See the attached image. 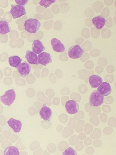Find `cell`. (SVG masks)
<instances>
[{"instance_id": "ffe728a7", "label": "cell", "mask_w": 116, "mask_h": 155, "mask_svg": "<svg viewBox=\"0 0 116 155\" xmlns=\"http://www.w3.org/2000/svg\"><path fill=\"white\" fill-rule=\"evenodd\" d=\"M56 1H46V0H41L40 2V6H44L45 8H47L55 2Z\"/></svg>"}, {"instance_id": "6da1fadb", "label": "cell", "mask_w": 116, "mask_h": 155, "mask_svg": "<svg viewBox=\"0 0 116 155\" xmlns=\"http://www.w3.org/2000/svg\"><path fill=\"white\" fill-rule=\"evenodd\" d=\"M41 24L37 19L30 18L27 20L24 24L25 30L31 33H35L39 29Z\"/></svg>"}, {"instance_id": "9a60e30c", "label": "cell", "mask_w": 116, "mask_h": 155, "mask_svg": "<svg viewBox=\"0 0 116 155\" xmlns=\"http://www.w3.org/2000/svg\"><path fill=\"white\" fill-rule=\"evenodd\" d=\"M92 22L96 28L101 30L105 25L106 20L102 16L99 15L93 18Z\"/></svg>"}, {"instance_id": "7402d4cb", "label": "cell", "mask_w": 116, "mask_h": 155, "mask_svg": "<svg viewBox=\"0 0 116 155\" xmlns=\"http://www.w3.org/2000/svg\"><path fill=\"white\" fill-rule=\"evenodd\" d=\"M16 3L19 5L23 6L28 3V0H15Z\"/></svg>"}, {"instance_id": "277c9868", "label": "cell", "mask_w": 116, "mask_h": 155, "mask_svg": "<svg viewBox=\"0 0 116 155\" xmlns=\"http://www.w3.org/2000/svg\"><path fill=\"white\" fill-rule=\"evenodd\" d=\"M10 13L14 19L21 17L26 14L24 6L19 5H12Z\"/></svg>"}, {"instance_id": "d6986e66", "label": "cell", "mask_w": 116, "mask_h": 155, "mask_svg": "<svg viewBox=\"0 0 116 155\" xmlns=\"http://www.w3.org/2000/svg\"><path fill=\"white\" fill-rule=\"evenodd\" d=\"M4 155H20L19 150L15 147H9L4 150Z\"/></svg>"}, {"instance_id": "ba28073f", "label": "cell", "mask_w": 116, "mask_h": 155, "mask_svg": "<svg viewBox=\"0 0 116 155\" xmlns=\"http://www.w3.org/2000/svg\"><path fill=\"white\" fill-rule=\"evenodd\" d=\"M39 113L41 118L44 120L50 121L51 120L52 116V111L46 105H43Z\"/></svg>"}, {"instance_id": "e0dca14e", "label": "cell", "mask_w": 116, "mask_h": 155, "mask_svg": "<svg viewBox=\"0 0 116 155\" xmlns=\"http://www.w3.org/2000/svg\"><path fill=\"white\" fill-rule=\"evenodd\" d=\"M11 31V27L8 22L3 19L0 21V33L2 35L7 34Z\"/></svg>"}, {"instance_id": "7a4b0ae2", "label": "cell", "mask_w": 116, "mask_h": 155, "mask_svg": "<svg viewBox=\"0 0 116 155\" xmlns=\"http://www.w3.org/2000/svg\"><path fill=\"white\" fill-rule=\"evenodd\" d=\"M104 97L97 90H95L90 95L89 98L91 106L98 107L104 103Z\"/></svg>"}, {"instance_id": "4fadbf2b", "label": "cell", "mask_w": 116, "mask_h": 155, "mask_svg": "<svg viewBox=\"0 0 116 155\" xmlns=\"http://www.w3.org/2000/svg\"><path fill=\"white\" fill-rule=\"evenodd\" d=\"M103 81L102 78L98 75H92L89 77V83L92 88L98 87Z\"/></svg>"}, {"instance_id": "44dd1931", "label": "cell", "mask_w": 116, "mask_h": 155, "mask_svg": "<svg viewBox=\"0 0 116 155\" xmlns=\"http://www.w3.org/2000/svg\"><path fill=\"white\" fill-rule=\"evenodd\" d=\"M63 155H77V154L75 150L71 147L68 148L63 153Z\"/></svg>"}, {"instance_id": "2e32d148", "label": "cell", "mask_w": 116, "mask_h": 155, "mask_svg": "<svg viewBox=\"0 0 116 155\" xmlns=\"http://www.w3.org/2000/svg\"><path fill=\"white\" fill-rule=\"evenodd\" d=\"M25 58L27 61L31 64L37 65L38 56L34 52L30 51H26Z\"/></svg>"}, {"instance_id": "ac0fdd59", "label": "cell", "mask_w": 116, "mask_h": 155, "mask_svg": "<svg viewBox=\"0 0 116 155\" xmlns=\"http://www.w3.org/2000/svg\"><path fill=\"white\" fill-rule=\"evenodd\" d=\"M22 61V59L18 56H12L8 58V62L10 65L14 68H17Z\"/></svg>"}, {"instance_id": "9c48e42d", "label": "cell", "mask_w": 116, "mask_h": 155, "mask_svg": "<svg viewBox=\"0 0 116 155\" xmlns=\"http://www.w3.org/2000/svg\"><path fill=\"white\" fill-rule=\"evenodd\" d=\"M52 61L50 54L47 52H42L38 56V64H40L46 66L49 63H51Z\"/></svg>"}, {"instance_id": "7c38bea8", "label": "cell", "mask_w": 116, "mask_h": 155, "mask_svg": "<svg viewBox=\"0 0 116 155\" xmlns=\"http://www.w3.org/2000/svg\"><path fill=\"white\" fill-rule=\"evenodd\" d=\"M7 122L9 126L13 129L15 133H19L21 131L22 124L20 121L11 118Z\"/></svg>"}, {"instance_id": "8992f818", "label": "cell", "mask_w": 116, "mask_h": 155, "mask_svg": "<svg viewBox=\"0 0 116 155\" xmlns=\"http://www.w3.org/2000/svg\"><path fill=\"white\" fill-rule=\"evenodd\" d=\"M66 110L70 114H74L79 110V106L74 100H70L67 102L65 105Z\"/></svg>"}, {"instance_id": "5b68a950", "label": "cell", "mask_w": 116, "mask_h": 155, "mask_svg": "<svg viewBox=\"0 0 116 155\" xmlns=\"http://www.w3.org/2000/svg\"><path fill=\"white\" fill-rule=\"evenodd\" d=\"M84 52L83 50L79 45H72L68 51V55L72 59H79L82 55Z\"/></svg>"}, {"instance_id": "8fae6325", "label": "cell", "mask_w": 116, "mask_h": 155, "mask_svg": "<svg viewBox=\"0 0 116 155\" xmlns=\"http://www.w3.org/2000/svg\"><path fill=\"white\" fill-rule=\"evenodd\" d=\"M51 42L52 48L54 51L60 53L65 51V48L64 45L56 38H52Z\"/></svg>"}, {"instance_id": "30bf717a", "label": "cell", "mask_w": 116, "mask_h": 155, "mask_svg": "<svg viewBox=\"0 0 116 155\" xmlns=\"http://www.w3.org/2000/svg\"><path fill=\"white\" fill-rule=\"evenodd\" d=\"M97 90L104 96H107L111 94L112 88L110 84L104 82L98 87Z\"/></svg>"}, {"instance_id": "5bb4252c", "label": "cell", "mask_w": 116, "mask_h": 155, "mask_svg": "<svg viewBox=\"0 0 116 155\" xmlns=\"http://www.w3.org/2000/svg\"><path fill=\"white\" fill-rule=\"evenodd\" d=\"M45 49V48L43 43L38 40L33 41L32 44V50L33 52L36 54H40L42 53Z\"/></svg>"}, {"instance_id": "52a82bcc", "label": "cell", "mask_w": 116, "mask_h": 155, "mask_svg": "<svg viewBox=\"0 0 116 155\" xmlns=\"http://www.w3.org/2000/svg\"><path fill=\"white\" fill-rule=\"evenodd\" d=\"M17 68L20 76L24 78L26 77L30 72L31 66L27 61H25L24 62L20 63Z\"/></svg>"}, {"instance_id": "3957f363", "label": "cell", "mask_w": 116, "mask_h": 155, "mask_svg": "<svg viewBox=\"0 0 116 155\" xmlns=\"http://www.w3.org/2000/svg\"><path fill=\"white\" fill-rule=\"evenodd\" d=\"M16 94L15 91L13 89L6 91L3 95L1 96V101L6 105L10 106L15 99Z\"/></svg>"}]
</instances>
